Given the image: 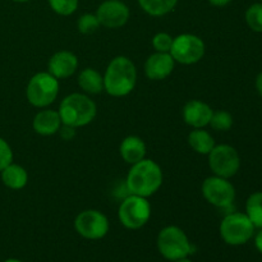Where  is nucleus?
<instances>
[{
  "instance_id": "1",
  "label": "nucleus",
  "mask_w": 262,
  "mask_h": 262,
  "mask_svg": "<svg viewBox=\"0 0 262 262\" xmlns=\"http://www.w3.org/2000/svg\"><path fill=\"white\" fill-rule=\"evenodd\" d=\"M163 170L160 165L150 159H143L133 164L128 171L125 186L130 194L150 197L159 191L163 184Z\"/></svg>"
},
{
  "instance_id": "2",
  "label": "nucleus",
  "mask_w": 262,
  "mask_h": 262,
  "mask_svg": "<svg viewBox=\"0 0 262 262\" xmlns=\"http://www.w3.org/2000/svg\"><path fill=\"white\" fill-rule=\"evenodd\" d=\"M137 81L135 63L127 56H117L107 66L104 74V90L114 97L127 96L133 91Z\"/></svg>"
},
{
  "instance_id": "3",
  "label": "nucleus",
  "mask_w": 262,
  "mask_h": 262,
  "mask_svg": "<svg viewBox=\"0 0 262 262\" xmlns=\"http://www.w3.org/2000/svg\"><path fill=\"white\" fill-rule=\"evenodd\" d=\"M97 113L96 104L86 94H71L64 97L59 106L61 123L78 128L90 124Z\"/></svg>"
},
{
  "instance_id": "4",
  "label": "nucleus",
  "mask_w": 262,
  "mask_h": 262,
  "mask_svg": "<svg viewBox=\"0 0 262 262\" xmlns=\"http://www.w3.org/2000/svg\"><path fill=\"white\" fill-rule=\"evenodd\" d=\"M158 250L169 261L188 257L192 253V245L181 228L169 225L160 230L158 235Z\"/></svg>"
},
{
  "instance_id": "5",
  "label": "nucleus",
  "mask_w": 262,
  "mask_h": 262,
  "mask_svg": "<svg viewBox=\"0 0 262 262\" xmlns=\"http://www.w3.org/2000/svg\"><path fill=\"white\" fill-rule=\"evenodd\" d=\"M255 225L246 212H230L220 223V235L229 246L246 245L255 235Z\"/></svg>"
},
{
  "instance_id": "6",
  "label": "nucleus",
  "mask_w": 262,
  "mask_h": 262,
  "mask_svg": "<svg viewBox=\"0 0 262 262\" xmlns=\"http://www.w3.org/2000/svg\"><path fill=\"white\" fill-rule=\"evenodd\" d=\"M59 95V79L49 72L36 73L26 89L28 102L36 107H46L53 104Z\"/></svg>"
},
{
  "instance_id": "7",
  "label": "nucleus",
  "mask_w": 262,
  "mask_h": 262,
  "mask_svg": "<svg viewBox=\"0 0 262 262\" xmlns=\"http://www.w3.org/2000/svg\"><path fill=\"white\" fill-rule=\"evenodd\" d=\"M118 216H119L120 223L127 229H141L150 220L151 205L146 197L129 194L120 204Z\"/></svg>"
},
{
  "instance_id": "8",
  "label": "nucleus",
  "mask_w": 262,
  "mask_h": 262,
  "mask_svg": "<svg viewBox=\"0 0 262 262\" xmlns=\"http://www.w3.org/2000/svg\"><path fill=\"white\" fill-rule=\"evenodd\" d=\"M207 156L209 166L214 176L229 179L239 171L241 156L233 146L215 145Z\"/></svg>"
},
{
  "instance_id": "9",
  "label": "nucleus",
  "mask_w": 262,
  "mask_h": 262,
  "mask_svg": "<svg viewBox=\"0 0 262 262\" xmlns=\"http://www.w3.org/2000/svg\"><path fill=\"white\" fill-rule=\"evenodd\" d=\"M169 53L177 63L191 66V64L199 63L204 58L205 42L199 36L192 35V33H182L174 37L173 45Z\"/></svg>"
},
{
  "instance_id": "10",
  "label": "nucleus",
  "mask_w": 262,
  "mask_h": 262,
  "mask_svg": "<svg viewBox=\"0 0 262 262\" xmlns=\"http://www.w3.org/2000/svg\"><path fill=\"white\" fill-rule=\"evenodd\" d=\"M109 220L97 210H84L74 220V229L86 239L97 241L104 238L109 232Z\"/></svg>"
},
{
  "instance_id": "11",
  "label": "nucleus",
  "mask_w": 262,
  "mask_h": 262,
  "mask_svg": "<svg viewBox=\"0 0 262 262\" xmlns=\"http://www.w3.org/2000/svg\"><path fill=\"white\" fill-rule=\"evenodd\" d=\"M202 194L212 206L225 209L234 202L235 188L229 179L214 176L206 178L202 183Z\"/></svg>"
},
{
  "instance_id": "12",
  "label": "nucleus",
  "mask_w": 262,
  "mask_h": 262,
  "mask_svg": "<svg viewBox=\"0 0 262 262\" xmlns=\"http://www.w3.org/2000/svg\"><path fill=\"white\" fill-rule=\"evenodd\" d=\"M96 17L100 26L106 28H120L129 19V8L120 0H105L99 5Z\"/></svg>"
},
{
  "instance_id": "13",
  "label": "nucleus",
  "mask_w": 262,
  "mask_h": 262,
  "mask_svg": "<svg viewBox=\"0 0 262 262\" xmlns=\"http://www.w3.org/2000/svg\"><path fill=\"white\" fill-rule=\"evenodd\" d=\"M173 56L170 53H158L150 55L145 63V73L152 81H161L171 74L174 69Z\"/></svg>"
},
{
  "instance_id": "14",
  "label": "nucleus",
  "mask_w": 262,
  "mask_h": 262,
  "mask_svg": "<svg viewBox=\"0 0 262 262\" xmlns=\"http://www.w3.org/2000/svg\"><path fill=\"white\" fill-rule=\"evenodd\" d=\"M48 68L49 73L56 79L68 78L72 74H74V72L78 68V59L71 51H58L49 59Z\"/></svg>"
},
{
  "instance_id": "15",
  "label": "nucleus",
  "mask_w": 262,
  "mask_h": 262,
  "mask_svg": "<svg viewBox=\"0 0 262 262\" xmlns=\"http://www.w3.org/2000/svg\"><path fill=\"white\" fill-rule=\"evenodd\" d=\"M212 109L206 102L200 100H191L182 110L184 122L193 128H204L209 125L212 117Z\"/></svg>"
},
{
  "instance_id": "16",
  "label": "nucleus",
  "mask_w": 262,
  "mask_h": 262,
  "mask_svg": "<svg viewBox=\"0 0 262 262\" xmlns=\"http://www.w3.org/2000/svg\"><path fill=\"white\" fill-rule=\"evenodd\" d=\"M61 119L59 112L55 110H41L33 118L32 127L36 133L41 136H53L59 132L61 127Z\"/></svg>"
},
{
  "instance_id": "17",
  "label": "nucleus",
  "mask_w": 262,
  "mask_h": 262,
  "mask_svg": "<svg viewBox=\"0 0 262 262\" xmlns=\"http://www.w3.org/2000/svg\"><path fill=\"white\" fill-rule=\"evenodd\" d=\"M119 152L125 163L133 165L145 159L146 145L142 138L137 136H128L120 143Z\"/></svg>"
},
{
  "instance_id": "18",
  "label": "nucleus",
  "mask_w": 262,
  "mask_h": 262,
  "mask_svg": "<svg viewBox=\"0 0 262 262\" xmlns=\"http://www.w3.org/2000/svg\"><path fill=\"white\" fill-rule=\"evenodd\" d=\"M2 181L10 189H22L28 183V174L23 166L10 163L2 170Z\"/></svg>"
},
{
  "instance_id": "19",
  "label": "nucleus",
  "mask_w": 262,
  "mask_h": 262,
  "mask_svg": "<svg viewBox=\"0 0 262 262\" xmlns=\"http://www.w3.org/2000/svg\"><path fill=\"white\" fill-rule=\"evenodd\" d=\"M78 84L84 94L97 95L104 90V76L94 68H86L79 73Z\"/></svg>"
},
{
  "instance_id": "20",
  "label": "nucleus",
  "mask_w": 262,
  "mask_h": 262,
  "mask_svg": "<svg viewBox=\"0 0 262 262\" xmlns=\"http://www.w3.org/2000/svg\"><path fill=\"white\" fill-rule=\"evenodd\" d=\"M188 145L197 154L209 155L210 151L215 147V140L207 130H204L202 128H194L188 135Z\"/></svg>"
},
{
  "instance_id": "21",
  "label": "nucleus",
  "mask_w": 262,
  "mask_h": 262,
  "mask_svg": "<svg viewBox=\"0 0 262 262\" xmlns=\"http://www.w3.org/2000/svg\"><path fill=\"white\" fill-rule=\"evenodd\" d=\"M140 7L152 17H161L176 8L178 0H137Z\"/></svg>"
},
{
  "instance_id": "22",
  "label": "nucleus",
  "mask_w": 262,
  "mask_h": 262,
  "mask_svg": "<svg viewBox=\"0 0 262 262\" xmlns=\"http://www.w3.org/2000/svg\"><path fill=\"white\" fill-rule=\"evenodd\" d=\"M246 214L255 228L262 229V191L251 194L246 201Z\"/></svg>"
},
{
  "instance_id": "23",
  "label": "nucleus",
  "mask_w": 262,
  "mask_h": 262,
  "mask_svg": "<svg viewBox=\"0 0 262 262\" xmlns=\"http://www.w3.org/2000/svg\"><path fill=\"white\" fill-rule=\"evenodd\" d=\"M246 23L253 32L262 33V3L250 5L245 14Z\"/></svg>"
},
{
  "instance_id": "24",
  "label": "nucleus",
  "mask_w": 262,
  "mask_h": 262,
  "mask_svg": "<svg viewBox=\"0 0 262 262\" xmlns=\"http://www.w3.org/2000/svg\"><path fill=\"white\" fill-rule=\"evenodd\" d=\"M233 115L225 110H219V112L212 113L211 120L209 125H211L212 129L219 130V132H227L233 127Z\"/></svg>"
},
{
  "instance_id": "25",
  "label": "nucleus",
  "mask_w": 262,
  "mask_h": 262,
  "mask_svg": "<svg viewBox=\"0 0 262 262\" xmlns=\"http://www.w3.org/2000/svg\"><path fill=\"white\" fill-rule=\"evenodd\" d=\"M100 27V22L97 19L96 14H91V13H84L77 20V28L83 35H91L94 33L97 28Z\"/></svg>"
},
{
  "instance_id": "26",
  "label": "nucleus",
  "mask_w": 262,
  "mask_h": 262,
  "mask_svg": "<svg viewBox=\"0 0 262 262\" xmlns=\"http://www.w3.org/2000/svg\"><path fill=\"white\" fill-rule=\"evenodd\" d=\"M51 9L59 15H71L78 8V0H48Z\"/></svg>"
},
{
  "instance_id": "27",
  "label": "nucleus",
  "mask_w": 262,
  "mask_h": 262,
  "mask_svg": "<svg viewBox=\"0 0 262 262\" xmlns=\"http://www.w3.org/2000/svg\"><path fill=\"white\" fill-rule=\"evenodd\" d=\"M174 37L166 32H159L154 36L152 46L158 53H169L173 45Z\"/></svg>"
},
{
  "instance_id": "28",
  "label": "nucleus",
  "mask_w": 262,
  "mask_h": 262,
  "mask_svg": "<svg viewBox=\"0 0 262 262\" xmlns=\"http://www.w3.org/2000/svg\"><path fill=\"white\" fill-rule=\"evenodd\" d=\"M13 161V151L8 142L0 138V171Z\"/></svg>"
},
{
  "instance_id": "29",
  "label": "nucleus",
  "mask_w": 262,
  "mask_h": 262,
  "mask_svg": "<svg viewBox=\"0 0 262 262\" xmlns=\"http://www.w3.org/2000/svg\"><path fill=\"white\" fill-rule=\"evenodd\" d=\"M59 133H60V137L66 141H71L72 138L76 136V128L71 127V125L61 124L60 129H59Z\"/></svg>"
},
{
  "instance_id": "30",
  "label": "nucleus",
  "mask_w": 262,
  "mask_h": 262,
  "mask_svg": "<svg viewBox=\"0 0 262 262\" xmlns=\"http://www.w3.org/2000/svg\"><path fill=\"white\" fill-rule=\"evenodd\" d=\"M255 246L256 248H257L258 252L262 255V229L258 230L255 234Z\"/></svg>"
},
{
  "instance_id": "31",
  "label": "nucleus",
  "mask_w": 262,
  "mask_h": 262,
  "mask_svg": "<svg viewBox=\"0 0 262 262\" xmlns=\"http://www.w3.org/2000/svg\"><path fill=\"white\" fill-rule=\"evenodd\" d=\"M255 84H256V90H257L258 95L262 97V72H260V73L257 74V77H256Z\"/></svg>"
},
{
  "instance_id": "32",
  "label": "nucleus",
  "mask_w": 262,
  "mask_h": 262,
  "mask_svg": "<svg viewBox=\"0 0 262 262\" xmlns=\"http://www.w3.org/2000/svg\"><path fill=\"white\" fill-rule=\"evenodd\" d=\"M232 0H209V3L214 7H225L228 5Z\"/></svg>"
},
{
  "instance_id": "33",
  "label": "nucleus",
  "mask_w": 262,
  "mask_h": 262,
  "mask_svg": "<svg viewBox=\"0 0 262 262\" xmlns=\"http://www.w3.org/2000/svg\"><path fill=\"white\" fill-rule=\"evenodd\" d=\"M174 262H192V261L188 260V258H187V257H184V258H179V260H177V261H174Z\"/></svg>"
},
{
  "instance_id": "34",
  "label": "nucleus",
  "mask_w": 262,
  "mask_h": 262,
  "mask_svg": "<svg viewBox=\"0 0 262 262\" xmlns=\"http://www.w3.org/2000/svg\"><path fill=\"white\" fill-rule=\"evenodd\" d=\"M4 262H22V261L17 260V258H8V260H5Z\"/></svg>"
},
{
  "instance_id": "35",
  "label": "nucleus",
  "mask_w": 262,
  "mask_h": 262,
  "mask_svg": "<svg viewBox=\"0 0 262 262\" xmlns=\"http://www.w3.org/2000/svg\"><path fill=\"white\" fill-rule=\"evenodd\" d=\"M13 2H17V3H26V2H30V0H13Z\"/></svg>"
},
{
  "instance_id": "36",
  "label": "nucleus",
  "mask_w": 262,
  "mask_h": 262,
  "mask_svg": "<svg viewBox=\"0 0 262 262\" xmlns=\"http://www.w3.org/2000/svg\"><path fill=\"white\" fill-rule=\"evenodd\" d=\"M261 3H262V0H261Z\"/></svg>"
}]
</instances>
